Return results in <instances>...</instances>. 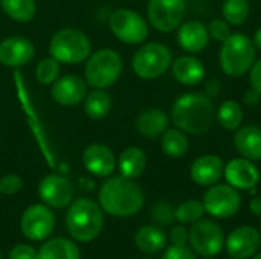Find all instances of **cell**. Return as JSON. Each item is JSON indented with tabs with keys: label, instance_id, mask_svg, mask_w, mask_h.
I'll return each instance as SVG.
<instances>
[{
	"label": "cell",
	"instance_id": "cell-1",
	"mask_svg": "<svg viewBox=\"0 0 261 259\" xmlns=\"http://www.w3.org/2000/svg\"><path fill=\"white\" fill-rule=\"evenodd\" d=\"M213 98L199 92H188L177 96L171 105V124L188 136H202L211 131L216 121Z\"/></svg>",
	"mask_w": 261,
	"mask_h": 259
},
{
	"label": "cell",
	"instance_id": "cell-2",
	"mask_svg": "<svg viewBox=\"0 0 261 259\" xmlns=\"http://www.w3.org/2000/svg\"><path fill=\"white\" fill-rule=\"evenodd\" d=\"M98 200L104 212L118 218H127L144 208L145 195L133 179L115 176L101 185Z\"/></svg>",
	"mask_w": 261,
	"mask_h": 259
},
{
	"label": "cell",
	"instance_id": "cell-3",
	"mask_svg": "<svg viewBox=\"0 0 261 259\" xmlns=\"http://www.w3.org/2000/svg\"><path fill=\"white\" fill-rule=\"evenodd\" d=\"M257 60V47L251 37L243 32H232L223 43L219 52V64L225 75L242 78L248 75Z\"/></svg>",
	"mask_w": 261,
	"mask_h": 259
},
{
	"label": "cell",
	"instance_id": "cell-4",
	"mask_svg": "<svg viewBox=\"0 0 261 259\" xmlns=\"http://www.w3.org/2000/svg\"><path fill=\"white\" fill-rule=\"evenodd\" d=\"M66 227L70 237L81 243H90L101 234L104 227L102 209L90 198H78L69 205L66 215Z\"/></svg>",
	"mask_w": 261,
	"mask_h": 259
},
{
	"label": "cell",
	"instance_id": "cell-5",
	"mask_svg": "<svg viewBox=\"0 0 261 259\" xmlns=\"http://www.w3.org/2000/svg\"><path fill=\"white\" fill-rule=\"evenodd\" d=\"M122 70V56L110 47H102L90 53L86 60L84 79L93 89H109L119 79Z\"/></svg>",
	"mask_w": 261,
	"mask_h": 259
},
{
	"label": "cell",
	"instance_id": "cell-6",
	"mask_svg": "<svg viewBox=\"0 0 261 259\" xmlns=\"http://www.w3.org/2000/svg\"><path fill=\"white\" fill-rule=\"evenodd\" d=\"M49 53L61 64H80L92 53V41L83 31L64 27L52 35L49 41Z\"/></svg>",
	"mask_w": 261,
	"mask_h": 259
},
{
	"label": "cell",
	"instance_id": "cell-7",
	"mask_svg": "<svg viewBox=\"0 0 261 259\" xmlns=\"http://www.w3.org/2000/svg\"><path fill=\"white\" fill-rule=\"evenodd\" d=\"M173 53L168 46L150 41L142 46L132 56V69L135 75L145 81H153L167 73L171 67Z\"/></svg>",
	"mask_w": 261,
	"mask_h": 259
},
{
	"label": "cell",
	"instance_id": "cell-8",
	"mask_svg": "<svg viewBox=\"0 0 261 259\" xmlns=\"http://www.w3.org/2000/svg\"><path fill=\"white\" fill-rule=\"evenodd\" d=\"M109 27L121 43L130 46L145 43L150 34V23L138 11L128 8L113 11L109 18Z\"/></svg>",
	"mask_w": 261,
	"mask_h": 259
},
{
	"label": "cell",
	"instance_id": "cell-9",
	"mask_svg": "<svg viewBox=\"0 0 261 259\" xmlns=\"http://www.w3.org/2000/svg\"><path fill=\"white\" fill-rule=\"evenodd\" d=\"M188 14V0H148L147 18L150 26L162 34L177 31Z\"/></svg>",
	"mask_w": 261,
	"mask_h": 259
},
{
	"label": "cell",
	"instance_id": "cell-10",
	"mask_svg": "<svg viewBox=\"0 0 261 259\" xmlns=\"http://www.w3.org/2000/svg\"><path fill=\"white\" fill-rule=\"evenodd\" d=\"M205 214L217 220L232 218L242 208L240 191L228 183H216L210 186L202 198Z\"/></svg>",
	"mask_w": 261,
	"mask_h": 259
},
{
	"label": "cell",
	"instance_id": "cell-11",
	"mask_svg": "<svg viewBox=\"0 0 261 259\" xmlns=\"http://www.w3.org/2000/svg\"><path fill=\"white\" fill-rule=\"evenodd\" d=\"M225 232L214 220L200 218L190 227V247L200 256H217L225 247Z\"/></svg>",
	"mask_w": 261,
	"mask_h": 259
},
{
	"label": "cell",
	"instance_id": "cell-12",
	"mask_svg": "<svg viewBox=\"0 0 261 259\" xmlns=\"http://www.w3.org/2000/svg\"><path fill=\"white\" fill-rule=\"evenodd\" d=\"M55 227V217L49 206L32 205L29 206L20 218L21 234L32 241H43L49 238Z\"/></svg>",
	"mask_w": 261,
	"mask_h": 259
},
{
	"label": "cell",
	"instance_id": "cell-13",
	"mask_svg": "<svg viewBox=\"0 0 261 259\" xmlns=\"http://www.w3.org/2000/svg\"><path fill=\"white\" fill-rule=\"evenodd\" d=\"M38 195L43 203L54 209L66 208L72 203L73 186L69 179L61 174H49L38 185Z\"/></svg>",
	"mask_w": 261,
	"mask_h": 259
},
{
	"label": "cell",
	"instance_id": "cell-14",
	"mask_svg": "<svg viewBox=\"0 0 261 259\" xmlns=\"http://www.w3.org/2000/svg\"><path fill=\"white\" fill-rule=\"evenodd\" d=\"M225 247L231 258L251 259L260 250V232L252 226L236 227L225 240Z\"/></svg>",
	"mask_w": 261,
	"mask_h": 259
},
{
	"label": "cell",
	"instance_id": "cell-15",
	"mask_svg": "<svg viewBox=\"0 0 261 259\" xmlns=\"http://www.w3.org/2000/svg\"><path fill=\"white\" fill-rule=\"evenodd\" d=\"M35 56V47L31 40L21 35H12L0 41V64L9 69H20L29 64Z\"/></svg>",
	"mask_w": 261,
	"mask_h": 259
},
{
	"label": "cell",
	"instance_id": "cell-16",
	"mask_svg": "<svg viewBox=\"0 0 261 259\" xmlns=\"http://www.w3.org/2000/svg\"><path fill=\"white\" fill-rule=\"evenodd\" d=\"M223 177L228 185L239 191H251L260 182V169L255 162L245 157H236L225 165Z\"/></svg>",
	"mask_w": 261,
	"mask_h": 259
},
{
	"label": "cell",
	"instance_id": "cell-17",
	"mask_svg": "<svg viewBox=\"0 0 261 259\" xmlns=\"http://www.w3.org/2000/svg\"><path fill=\"white\" fill-rule=\"evenodd\" d=\"M50 95L54 101L64 107L78 105L84 101L87 95V82L84 78L69 73L60 76L50 87Z\"/></svg>",
	"mask_w": 261,
	"mask_h": 259
},
{
	"label": "cell",
	"instance_id": "cell-18",
	"mask_svg": "<svg viewBox=\"0 0 261 259\" xmlns=\"http://www.w3.org/2000/svg\"><path fill=\"white\" fill-rule=\"evenodd\" d=\"M225 171V162L217 154H203L199 156L190 166L191 180L202 186L210 188L220 182Z\"/></svg>",
	"mask_w": 261,
	"mask_h": 259
},
{
	"label": "cell",
	"instance_id": "cell-19",
	"mask_svg": "<svg viewBox=\"0 0 261 259\" xmlns=\"http://www.w3.org/2000/svg\"><path fill=\"white\" fill-rule=\"evenodd\" d=\"M84 168L96 177H110L116 169V157L104 143H92L83 151Z\"/></svg>",
	"mask_w": 261,
	"mask_h": 259
},
{
	"label": "cell",
	"instance_id": "cell-20",
	"mask_svg": "<svg viewBox=\"0 0 261 259\" xmlns=\"http://www.w3.org/2000/svg\"><path fill=\"white\" fill-rule=\"evenodd\" d=\"M208 26L200 20H185L177 27V44L187 53H200L210 44Z\"/></svg>",
	"mask_w": 261,
	"mask_h": 259
},
{
	"label": "cell",
	"instance_id": "cell-21",
	"mask_svg": "<svg viewBox=\"0 0 261 259\" xmlns=\"http://www.w3.org/2000/svg\"><path fill=\"white\" fill-rule=\"evenodd\" d=\"M171 75L173 78L187 87H194L202 84L206 75V67L205 64L194 55H182L171 63Z\"/></svg>",
	"mask_w": 261,
	"mask_h": 259
},
{
	"label": "cell",
	"instance_id": "cell-22",
	"mask_svg": "<svg viewBox=\"0 0 261 259\" xmlns=\"http://www.w3.org/2000/svg\"><path fill=\"white\" fill-rule=\"evenodd\" d=\"M234 148L240 154L252 162L261 160V127L249 124L242 125L234 131Z\"/></svg>",
	"mask_w": 261,
	"mask_h": 259
},
{
	"label": "cell",
	"instance_id": "cell-23",
	"mask_svg": "<svg viewBox=\"0 0 261 259\" xmlns=\"http://www.w3.org/2000/svg\"><path fill=\"white\" fill-rule=\"evenodd\" d=\"M170 125V116L159 107H150L141 111L135 121L136 131L145 139L161 137Z\"/></svg>",
	"mask_w": 261,
	"mask_h": 259
},
{
	"label": "cell",
	"instance_id": "cell-24",
	"mask_svg": "<svg viewBox=\"0 0 261 259\" xmlns=\"http://www.w3.org/2000/svg\"><path fill=\"white\" fill-rule=\"evenodd\" d=\"M168 237L167 234L154 224H145L139 227L135 234V244L136 247L148 255H154L162 252L167 247Z\"/></svg>",
	"mask_w": 261,
	"mask_h": 259
},
{
	"label": "cell",
	"instance_id": "cell-25",
	"mask_svg": "<svg viewBox=\"0 0 261 259\" xmlns=\"http://www.w3.org/2000/svg\"><path fill=\"white\" fill-rule=\"evenodd\" d=\"M116 166L121 176L136 180L144 174L147 168V154L139 147H128L119 154Z\"/></svg>",
	"mask_w": 261,
	"mask_h": 259
},
{
	"label": "cell",
	"instance_id": "cell-26",
	"mask_svg": "<svg viewBox=\"0 0 261 259\" xmlns=\"http://www.w3.org/2000/svg\"><path fill=\"white\" fill-rule=\"evenodd\" d=\"M78 246L66 238H54L46 241L37 252V259H80Z\"/></svg>",
	"mask_w": 261,
	"mask_h": 259
},
{
	"label": "cell",
	"instance_id": "cell-27",
	"mask_svg": "<svg viewBox=\"0 0 261 259\" xmlns=\"http://www.w3.org/2000/svg\"><path fill=\"white\" fill-rule=\"evenodd\" d=\"M161 148L162 151L171 159L184 157L190 150V139L188 134L182 130L173 127L167 128L165 133L161 136Z\"/></svg>",
	"mask_w": 261,
	"mask_h": 259
},
{
	"label": "cell",
	"instance_id": "cell-28",
	"mask_svg": "<svg viewBox=\"0 0 261 259\" xmlns=\"http://www.w3.org/2000/svg\"><path fill=\"white\" fill-rule=\"evenodd\" d=\"M243 119H245L243 107L234 99H226L217 107L216 121L226 131L234 133L236 130H239L243 125Z\"/></svg>",
	"mask_w": 261,
	"mask_h": 259
},
{
	"label": "cell",
	"instance_id": "cell-29",
	"mask_svg": "<svg viewBox=\"0 0 261 259\" xmlns=\"http://www.w3.org/2000/svg\"><path fill=\"white\" fill-rule=\"evenodd\" d=\"M84 111L90 119L99 121L104 119L112 110V96L106 89H93L84 98Z\"/></svg>",
	"mask_w": 261,
	"mask_h": 259
},
{
	"label": "cell",
	"instance_id": "cell-30",
	"mask_svg": "<svg viewBox=\"0 0 261 259\" xmlns=\"http://www.w3.org/2000/svg\"><path fill=\"white\" fill-rule=\"evenodd\" d=\"M3 12L17 23H28L37 14L35 0H0Z\"/></svg>",
	"mask_w": 261,
	"mask_h": 259
},
{
	"label": "cell",
	"instance_id": "cell-31",
	"mask_svg": "<svg viewBox=\"0 0 261 259\" xmlns=\"http://www.w3.org/2000/svg\"><path fill=\"white\" fill-rule=\"evenodd\" d=\"M222 15L231 26H243L251 15L249 0H223Z\"/></svg>",
	"mask_w": 261,
	"mask_h": 259
},
{
	"label": "cell",
	"instance_id": "cell-32",
	"mask_svg": "<svg viewBox=\"0 0 261 259\" xmlns=\"http://www.w3.org/2000/svg\"><path fill=\"white\" fill-rule=\"evenodd\" d=\"M205 208L200 200H185L174 209V217L180 224H193L203 218Z\"/></svg>",
	"mask_w": 261,
	"mask_h": 259
},
{
	"label": "cell",
	"instance_id": "cell-33",
	"mask_svg": "<svg viewBox=\"0 0 261 259\" xmlns=\"http://www.w3.org/2000/svg\"><path fill=\"white\" fill-rule=\"evenodd\" d=\"M61 72V63H58L54 56L41 58L35 67V78L41 85H52Z\"/></svg>",
	"mask_w": 261,
	"mask_h": 259
},
{
	"label": "cell",
	"instance_id": "cell-34",
	"mask_svg": "<svg viewBox=\"0 0 261 259\" xmlns=\"http://www.w3.org/2000/svg\"><path fill=\"white\" fill-rule=\"evenodd\" d=\"M151 218L158 226H170L176 220L174 208L168 202H158L151 211Z\"/></svg>",
	"mask_w": 261,
	"mask_h": 259
},
{
	"label": "cell",
	"instance_id": "cell-35",
	"mask_svg": "<svg viewBox=\"0 0 261 259\" xmlns=\"http://www.w3.org/2000/svg\"><path fill=\"white\" fill-rule=\"evenodd\" d=\"M206 26H208L210 38L214 40V41H217V43H223L232 34L231 24L223 17L222 18H213L210 21V24H206Z\"/></svg>",
	"mask_w": 261,
	"mask_h": 259
},
{
	"label": "cell",
	"instance_id": "cell-36",
	"mask_svg": "<svg viewBox=\"0 0 261 259\" xmlns=\"http://www.w3.org/2000/svg\"><path fill=\"white\" fill-rule=\"evenodd\" d=\"M23 180L17 174H6L0 179V192L5 195H15L21 191Z\"/></svg>",
	"mask_w": 261,
	"mask_h": 259
},
{
	"label": "cell",
	"instance_id": "cell-37",
	"mask_svg": "<svg viewBox=\"0 0 261 259\" xmlns=\"http://www.w3.org/2000/svg\"><path fill=\"white\" fill-rule=\"evenodd\" d=\"M162 259H197V253L188 246H170L167 247Z\"/></svg>",
	"mask_w": 261,
	"mask_h": 259
},
{
	"label": "cell",
	"instance_id": "cell-38",
	"mask_svg": "<svg viewBox=\"0 0 261 259\" xmlns=\"http://www.w3.org/2000/svg\"><path fill=\"white\" fill-rule=\"evenodd\" d=\"M168 240L171 241L173 246H187L188 244V240H190V231L184 224L174 226L170 231Z\"/></svg>",
	"mask_w": 261,
	"mask_h": 259
},
{
	"label": "cell",
	"instance_id": "cell-39",
	"mask_svg": "<svg viewBox=\"0 0 261 259\" xmlns=\"http://www.w3.org/2000/svg\"><path fill=\"white\" fill-rule=\"evenodd\" d=\"M9 259H37V250L29 244H17L9 252Z\"/></svg>",
	"mask_w": 261,
	"mask_h": 259
},
{
	"label": "cell",
	"instance_id": "cell-40",
	"mask_svg": "<svg viewBox=\"0 0 261 259\" xmlns=\"http://www.w3.org/2000/svg\"><path fill=\"white\" fill-rule=\"evenodd\" d=\"M248 75H249V85L254 90H257L258 93H261V58L254 61Z\"/></svg>",
	"mask_w": 261,
	"mask_h": 259
},
{
	"label": "cell",
	"instance_id": "cell-41",
	"mask_svg": "<svg viewBox=\"0 0 261 259\" xmlns=\"http://www.w3.org/2000/svg\"><path fill=\"white\" fill-rule=\"evenodd\" d=\"M261 102V93H258L257 90H254L252 87H249V90L245 92L243 95V104L248 107H255Z\"/></svg>",
	"mask_w": 261,
	"mask_h": 259
},
{
	"label": "cell",
	"instance_id": "cell-42",
	"mask_svg": "<svg viewBox=\"0 0 261 259\" xmlns=\"http://www.w3.org/2000/svg\"><path fill=\"white\" fill-rule=\"evenodd\" d=\"M249 211L252 212V215L255 217H261V197H254L249 202Z\"/></svg>",
	"mask_w": 261,
	"mask_h": 259
},
{
	"label": "cell",
	"instance_id": "cell-43",
	"mask_svg": "<svg viewBox=\"0 0 261 259\" xmlns=\"http://www.w3.org/2000/svg\"><path fill=\"white\" fill-rule=\"evenodd\" d=\"M252 41L257 47V50H261V26L254 32V37H252Z\"/></svg>",
	"mask_w": 261,
	"mask_h": 259
},
{
	"label": "cell",
	"instance_id": "cell-44",
	"mask_svg": "<svg viewBox=\"0 0 261 259\" xmlns=\"http://www.w3.org/2000/svg\"><path fill=\"white\" fill-rule=\"evenodd\" d=\"M252 259H261V252H258V253H255V255L252 256Z\"/></svg>",
	"mask_w": 261,
	"mask_h": 259
},
{
	"label": "cell",
	"instance_id": "cell-45",
	"mask_svg": "<svg viewBox=\"0 0 261 259\" xmlns=\"http://www.w3.org/2000/svg\"><path fill=\"white\" fill-rule=\"evenodd\" d=\"M203 259H216L214 256H203Z\"/></svg>",
	"mask_w": 261,
	"mask_h": 259
},
{
	"label": "cell",
	"instance_id": "cell-46",
	"mask_svg": "<svg viewBox=\"0 0 261 259\" xmlns=\"http://www.w3.org/2000/svg\"><path fill=\"white\" fill-rule=\"evenodd\" d=\"M258 232H260V235H261V217H260V229H258Z\"/></svg>",
	"mask_w": 261,
	"mask_h": 259
},
{
	"label": "cell",
	"instance_id": "cell-47",
	"mask_svg": "<svg viewBox=\"0 0 261 259\" xmlns=\"http://www.w3.org/2000/svg\"><path fill=\"white\" fill-rule=\"evenodd\" d=\"M229 259H234V258H231V256H229Z\"/></svg>",
	"mask_w": 261,
	"mask_h": 259
},
{
	"label": "cell",
	"instance_id": "cell-48",
	"mask_svg": "<svg viewBox=\"0 0 261 259\" xmlns=\"http://www.w3.org/2000/svg\"><path fill=\"white\" fill-rule=\"evenodd\" d=\"M0 259H2V255H0Z\"/></svg>",
	"mask_w": 261,
	"mask_h": 259
},
{
	"label": "cell",
	"instance_id": "cell-49",
	"mask_svg": "<svg viewBox=\"0 0 261 259\" xmlns=\"http://www.w3.org/2000/svg\"><path fill=\"white\" fill-rule=\"evenodd\" d=\"M0 194H2V192H0Z\"/></svg>",
	"mask_w": 261,
	"mask_h": 259
}]
</instances>
